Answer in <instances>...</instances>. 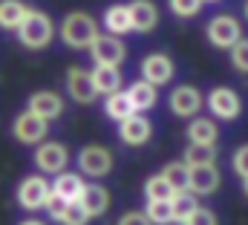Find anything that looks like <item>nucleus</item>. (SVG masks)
<instances>
[{
    "label": "nucleus",
    "mask_w": 248,
    "mask_h": 225,
    "mask_svg": "<svg viewBox=\"0 0 248 225\" xmlns=\"http://www.w3.org/2000/svg\"><path fill=\"white\" fill-rule=\"evenodd\" d=\"M52 38H55V26H52L49 15L41 9H29L23 23L17 26V41L26 49H46Z\"/></svg>",
    "instance_id": "f257e3e1"
},
{
    "label": "nucleus",
    "mask_w": 248,
    "mask_h": 225,
    "mask_svg": "<svg viewBox=\"0 0 248 225\" xmlns=\"http://www.w3.org/2000/svg\"><path fill=\"white\" fill-rule=\"evenodd\" d=\"M98 38V23L87 12H69L61 23V41L69 49H90Z\"/></svg>",
    "instance_id": "f03ea898"
},
{
    "label": "nucleus",
    "mask_w": 248,
    "mask_h": 225,
    "mask_svg": "<svg viewBox=\"0 0 248 225\" xmlns=\"http://www.w3.org/2000/svg\"><path fill=\"white\" fill-rule=\"evenodd\" d=\"M49 193H52V185H49L44 176H26V179L17 185V202H20V208H26V211H41V208L46 205Z\"/></svg>",
    "instance_id": "7ed1b4c3"
},
{
    "label": "nucleus",
    "mask_w": 248,
    "mask_h": 225,
    "mask_svg": "<svg viewBox=\"0 0 248 225\" xmlns=\"http://www.w3.org/2000/svg\"><path fill=\"white\" fill-rule=\"evenodd\" d=\"M90 52H93L95 66H119L124 58H127V47H124L122 38H116V35H107V32H104V35L98 32V38L93 41Z\"/></svg>",
    "instance_id": "20e7f679"
},
{
    "label": "nucleus",
    "mask_w": 248,
    "mask_h": 225,
    "mask_svg": "<svg viewBox=\"0 0 248 225\" xmlns=\"http://www.w3.org/2000/svg\"><path fill=\"white\" fill-rule=\"evenodd\" d=\"M243 38V26L237 17L231 15H219L208 23V41L217 47V49H231L237 41Z\"/></svg>",
    "instance_id": "39448f33"
},
{
    "label": "nucleus",
    "mask_w": 248,
    "mask_h": 225,
    "mask_svg": "<svg viewBox=\"0 0 248 225\" xmlns=\"http://www.w3.org/2000/svg\"><path fill=\"white\" fill-rule=\"evenodd\" d=\"M78 168L84 176H107L113 170V150L104 145H87L78 153Z\"/></svg>",
    "instance_id": "423d86ee"
},
{
    "label": "nucleus",
    "mask_w": 248,
    "mask_h": 225,
    "mask_svg": "<svg viewBox=\"0 0 248 225\" xmlns=\"http://www.w3.org/2000/svg\"><path fill=\"white\" fill-rule=\"evenodd\" d=\"M12 133H15V139H17L20 145H41V142L46 139V133H49V121H44V118H38L35 112L26 110L15 118Z\"/></svg>",
    "instance_id": "0eeeda50"
},
{
    "label": "nucleus",
    "mask_w": 248,
    "mask_h": 225,
    "mask_svg": "<svg viewBox=\"0 0 248 225\" xmlns=\"http://www.w3.org/2000/svg\"><path fill=\"white\" fill-rule=\"evenodd\" d=\"M69 162V150L61 142H41L35 147V165L41 173H63Z\"/></svg>",
    "instance_id": "6e6552de"
},
{
    "label": "nucleus",
    "mask_w": 248,
    "mask_h": 225,
    "mask_svg": "<svg viewBox=\"0 0 248 225\" xmlns=\"http://www.w3.org/2000/svg\"><path fill=\"white\" fill-rule=\"evenodd\" d=\"M208 110L214 112L217 118H222V121H234V118L243 112V101H240V96H237L234 90H228V87H214V90L208 93Z\"/></svg>",
    "instance_id": "1a4fd4ad"
},
{
    "label": "nucleus",
    "mask_w": 248,
    "mask_h": 225,
    "mask_svg": "<svg viewBox=\"0 0 248 225\" xmlns=\"http://www.w3.org/2000/svg\"><path fill=\"white\" fill-rule=\"evenodd\" d=\"M170 78H173V61H170V55H165V52L144 55V61H141V81H147L153 87H162Z\"/></svg>",
    "instance_id": "9d476101"
},
{
    "label": "nucleus",
    "mask_w": 248,
    "mask_h": 225,
    "mask_svg": "<svg viewBox=\"0 0 248 225\" xmlns=\"http://www.w3.org/2000/svg\"><path fill=\"white\" fill-rule=\"evenodd\" d=\"M119 136H122L124 145H130V147L147 145V142H150V136H153V124H150V118H147V115L133 112L130 118L119 121Z\"/></svg>",
    "instance_id": "9b49d317"
},
{
    "label": "nucleus",
    "mask_w": 248,
    "mask_h": 225,
    "mask_svg": "<svg viewBox=\"0 0 248 225\" xmlns=\"http://www.w3.org/2000/svg\"><path fill=\"white\" fill-rule=\"evenodd\" d=\"M66 93H69V98L72 101H78V104H93L95 101V87H93V75L87 72V69H81V66H72L69 72H66Z\"/></svg>",
    "instance_id": "f8f14e48"
},
{
    "label": "nucleus",
    "mask_w": 248,
    "mask_h": 225,
    "mask_svg": "<svg viewBox=\"0 0 248 225\" xmlns=\"http://www.w3.org/2000/svg\"><path fill=\"white\" fill-rule=\"evenodd\" d=\"M29 112H35L38 118L44 121H52V118H61L63 112V98L52 90H41V93H32L29 96Z\"/></svg>",
    "instance_id": "ddd939ff"
},
{
    "label": "nucleus",
    "mask_w": 248,
    "mask_h": 225,
    "mask_svg": "<svg viewBox=\"0 0 248 225\" xmlns=\"http://www.w3.org/2000/svg\"><path fill=\"white\" fill-rule=\"evenodd\" d=\"M170 110L173 115H179V118H193L199 107H202V93L196 90V87H176L173 93H170Z\"/></svg>",
    "instance_id": "4468645a"
},
{
    "label": "nucleus",
    "mask_w": 248,
    "mask_h": 225,
    "mask_svg": "<svg viewBox=\"0 0 248 225\" xmlns=\"http://www.w3.org/2000/svg\"><path fill=\"white\" fill-rule=\"evenodd\" d=\"M219 170L217 165H202V168H190V179H187V191L196 196H208L219 188Z\"/></svg>",
    "instance_id": "2eb2a0df"
},
{
    "label": "nucleus",
    "mask_w": 248,
    "mask_h": 225,
    "mask_svg": "<svg viewBox=\"0 0 248 225\" xmlns=\"http://www.w3.org/2000/svg\"><path fill=\"white\" fill-rule=\"evenodd\" d=\"M127 6H130V20H133L136 32H153L156 29V23H159L156 3H150V0H133Z\"/></svg>",
    "instance_id": "dca6fc26"
},
{
    "label": "nucleus",
    "mask_w": 248,
    "mask_h": 225,
    "mask_svg": "<svg viewBox=\"0 0 248 225\" xmlns=\"http://www.w3.org/2000/svg\"><path fill=\"white\" fill-rule=\"evenodd\" d=\"M78 202L84 205V211L90 214V220L93 217H104L107 208H110V191L104 185H84V193H81Z\"/></svg>",
    "instance_id": "f3484780"
},
{
    "label": "nucleus",
    "mask_w": 248,
    "mask_h": 225,
    "mask_svg": "<svg viewBox=\"0 0 248 225\" xmlns=\"http://www.w3.org/2000/svg\"><path fill=\"white\" fill-rule=\"evenodd\" d=\"M104 29H107V35H116V38L133 32L130 6H127V3H113V6H107V12H104Z\"/></svg>",
    "instance_id": "a211bd4d"
},
{
    "label": "nucleus",
    "mask_w": 248,
    "mask_h": 225,
    "mask_svg": "<svg viewBox=\"0 0 248 225\" xmlns=\"http://www.w3.org/2000/svg\"><path fill=\"white\" fill-rule=\"evenodd\" d=\"M93 87H95V93L98 96H113V93H119L122 90V84H124V78H122V72H119V66H95L93 72Z\"/></svg>",
    "instance_id": "6ab92c4d"
},
{
    "label": "nucleus",
    "mask_w": 248,
    "mask_h": 225,
    "mask_svg": "<svg viewBox=\"0 0 248 225\" xmlns=\"http://www.w3.org/2000/svg\"><path fill=\"white\" fill-rule=\"evenodd\" d=\"M217 121L214 118H205V115H193L190 124H187V139L190 145H217Z\"/></svg>",
    "instance_id": "aec40b11"
},
{
    "label": "nucleus",
    "mask_w": 248,
    "mask_h": 225,
    "mask_svg": "<svg viewBox=\"0 0 248 225\" xmlns=\"http://www.w3.org/2000/svg\"><path fill=\"white\" fill-rule=\"evenodd\" d=\"M127 98H130V104L136 107V112H147L153 104H156V98H159V90L153 87V84H147V81H133L130 87H127Z\"/></svg>",
    "instance_id": "412c9836"
},
{
    "label": "nucleus",
    "mask_w": 248,
    "mask_h": 225,
    "mask_svg": "<svg viewBox=\"0 0 248 225\" xmlns=\"http://www.w3.org/2000/svg\"><path fill=\"white\" fill-rule=\"evenodd\" d=\"M52 193H58L61 199H66V202H78V199H81V193H84V179H81L78 173L63 170V173H58V176H55Z\"/></svg>",
    "instance_id": "4be33fe9"
},
{
    "label": "nucleus",
    "mask_w": 248,
    "mask_h": 225,
    "mask_svg": "<svg viewBox=\"0 0 248 225\" xmlns=\"http://www.w3.org/2000/svg\"><path fill=\"white\" fill-rule=\"evenodd\" d=\"M26 12H29V6L20 3V0H0V29H15L17 32Z\"/></svg>",
    "instance_id": "5701e85b"
},
{
    "label": "nucleus",
    "mask_w": 248,
    "mask_h": 225,
    "mask_svg": "<svg viewBox=\"0 0 248 225\" xmlns=\"http://www.w3.org/2000/svg\"><path fill=\"white\" fill-rule=\"evenodd\" d=\"M170 208H173V223H187L190 214L199 208V199H196V193H190V191H176V193L170 196Z\"/></svg>",
    "instance_id": "b1692460"
},
{
    "label": "nucleus",
    "mask_w": 248,
    "mask_h": 225,
    "mask_svg": "<svg viewBox=\"0 0 248 225\" xmlns=\"http://www.w3.org/2000/svg\"><path fill=\"white\" fill-rule=\"evenodd\" d=\"M104 112L113 118V121H124V118H130L136 107L130 104V98H127V93L119 90V93H113V96H107L104 98Z\"/></svg>",
    "instance_id": "393cba45"
},
{
    "label": "nucleus",
    "mask_w": 248,
    "mask_h": 225,
    "mask_svg": "<svg viewBox=\"0 0 248 225\" xmlns=\"http://www.w3.org/2000/svg\"><path fill=\"white\" fill-rule=\"evenodd\" d=\"M187 168H202V165H217V145H187L185 150Z\"/></svg>",
    "instance_id": "a878e982"
},
{
    "label": "nucleus",
    "mask_w": 248,
    "mask_h": 225,
    "mask_svg": "<svg viewBox=\"0 0 248 225\" xmlns=\"http://www.w3.org/2000/svg\"><path fill=\"white\" fill-rule=\"evenodd\" d=\"M144 217L150 220V225H168V223H173V208H170V199H147V205H144Z\"/></svg>",
    "instance_id": "bb28decb"
},
{
    "label": "nucleus",
    "mask_w": 248,
    "mask_h": 225,
    "mask_svg": "<svg viewBox=\"0 0 248 225\" xmlns=\"http://www.w3.org/2000/svg\"><path fill=\"white\" fill-rule=\"evenodd\" d=\"M162 176L168 179V185H170L173 191H187V179H190V168H187L185 162H170V165H165V170H162Z\"/></svg>",
    "instance_id": "cd10ccee"
},
{
    "label": "nucleus",
    "mask_w": 248,
    "mask_h": 225,
    "mask_svg": "<svg viewBox=\"0 0 248 225\" xmlns=\"http://www.w3.org/2000/svg\"><path fill=\"white\" fill-rule=\"evenodd\" d=\"M176 191L168 185V179L162 176V173H156V176H150L147 182H144V196L147 199H170Z\"/></svg>",
    "instance_id": "c85d7f7f"
},
{
    "label": "nucleus",
    "mask_w": 248,
    "mask_h": 225,
    "mask_svg": "<svg viewBox=\"0 0 248 225\" xmlns=\"http://www.w3.org/2000/svg\"><path fill=\"white\" fill-rule=\"evenodd\" d=\"M87 223H90V214L84 211V205L81 202H69L61 217V225H87Z\"/></svg>",
    "instance_id": "c756f323"
},
{
    "label": "nucleus",
    "mask_w": 248,
    "mask_h": 225,
    "mask_svg": "<svg viewBox=\"0 0 248 225\" xmlns=\"http://www.w3.org/2000/svg\"><path fill=\"white\" fill-rule=\"evenodd\" d=\"M231 61L240 72H248V38H240L234 47H231Z\"/></svg>",
    "instance_id": "7c9ffc66"
},
{
    "label": "nucleus",
    "mask_w": 248,
    "mask_h": 225,
    "mask_svg": "<svg viewBox=\"0 0 248 225\" xmlns=\"http://www.w3.org/2000/svg\"><path fill=\"white\" fill-rule=\"evenodd\" d=\"M168 3H170V12L179 17H193L202 9V0H168Z\"/></svg>",
    "instance_id": "2f4dec72"
},
{
    "label": "nucleus",
    "mask_w": 248,
    "mask_h": 225,
    "mask_svg": "<svg viewBox=\"0 0 248 225\" xmlns=\"http://www.w3.org/2000/svg\"><path fill=\"white\" fill-rule=\"evenodd\" d=\"M66 205H69V202H66V199H61L58 193H49V199H46V205H44V208H46V214H49L52 220H58V223H61Z\"/></svg>",
    "instance_id": "473e14b6"
},
{
    "label": "nucleus",
    "mask_w": 248,
    "mask_h": 225,
    "mask_svg": "<svg viewBox=\"0 0 248 225\" xmlns=\"http://www.w3.org/2000/svg\"><path fill=\"white\" fill-rule=\"evenodd\" d=\"M185 225H219V220H217V214L211 208H196Z\"/></svg>",
    "instance_id": "72a5a7b5"
},
{
    "label": "nucleus",
    "mask_w": 248,
    "mask_h": 225,
    "mask_svg": "<svg viewBox=\"0 0 248 225\" xmlns=\"http://www.w3.org/2000/svg\"><path fill=\"white\" fill-rule=\"evenodd\" d=\"M234 170H237L243 179L248 176V145L237 147V153H234Z\"/></svg>",
    "instance_id": "f704fd0d"
},
{
    "label": "nucleus",
    "mask_w": 248,
    "mask_h": 225,
    "mask_svg": "<svg viewBox=\"0 0 248 225\" xmlns=\"http://www.w3.org/2000/svg\"><path fill=\"white\" fill-rule=\"evenodd\" d=\"M116 225H150V220L144 217V211H127V214H122V220Z\"/></svg>",
    "instance_id": "c9c22d12"
},
{
    "label": "nucleus",
    "mask_w": 248,
    "mask_h": 225,
    "mask_svg": "<svg viewBox=\"0 0 248 225\" xmlns=\"http://www.w3.org/2000/svg\"><path fill=\"white\" fill-rule=\"evenodd\" d=\"M20 225H44V223H41V220H23Z\"/></svg>",
    "instance_id": "e433bc0d"
},
{
    "label": "nucleus",
    "mask_w": 248,
    "mask_h": 225,
    "mask_svg": "<svg viewBox=\"0 0 248 225\" xmlns=\"http://www.w3.org/2000/svg\"><path fill=\"white\" fill-rule=\"evenodd\" d=\"M243 193H246V196H248V176H246V179H243Z\"/></svg>",
    "instance_id": "4c0bfd02"
},
{
    "label": "nucleus",
    "mask_w": 248,
    "mask_h": 225,
    "mask_svg": "<svg viewBox=\"0 0 248 225\" xmlns=\"http://www.w3.org/2000/svg\"><path fill=\"white\" fill-rule=\"evenodd\" d=\"M246 20H248V0H246Z\"/></svg>",
    "instance_id": "58836bf2"
},
{
    "label": "nucleus",
    "mask_w": 248,
    "mask_h": 225,
    "mask_svg": "<svg viewBox=\"0 0 248 225\" xmlns=\"http://www.w3.org/2000/svg\"><path fill=\"white\" fill-rule=\"evenodd\" d=\"M202 3H214V0H202Z\"/></svg>",
    "instance_id": "ea45409f"
}]
</instances>
